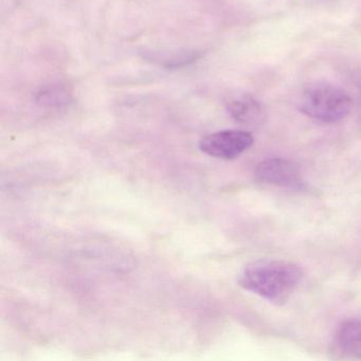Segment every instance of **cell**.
<instances>
[{
  "label": "cell",
  "instance_id": "obj_6",
  "mask_svg": "<svg viewBox=\"0 0 361 361\" xmlns=\"http://www.w3.org/2000/svg\"><path fill=\"white\" fill-rule=\"evenodd\" d=\"M336 343L342 354L361 359V319H350L338 327Z\"/></svg>",
  "mask_w": 361,
  "mask_h": 361
},
{
  "label": "cell",
  "instance_id": "obj_1",
  "mask_svg": "<svg viewBox=\"0 0 361 361\" xmlns=\"http://www.w3.org/2000/svg\"><path fill=\"white\" fill-rule=\"evenodd\" d=\"M303 279V271L291 262L259 259L249 264L240 276L243 288L274 304H284Z\"/></svg>",
  "mask_w": 361,
  "mask_h": 361
},
{
  "label": "cell",
  "instance_id": "obj_3",
  "mask_svg": "<svg viewBox=\"0 0 361 361\" xmlns=\"http://www.w3.org/2000/svg\"><path fill=\"white\" fill-rule=\"evenodd\" d=\"M253 142L255 139L252 135L246 130H221L202 138L200 142V149L202 153L211 157L233 160L252 147Z\"/></svg>",
  "mask_w": 361,
  "mask_h": 361
},
{
  "label": "cell",
  "instance_id": "obj_5",
  "mask_svg": "<svg viewBox=\"0 0 361 361\" xmlns=\"http://www.w3.org/2000/svg\"><path fill=\"white\" fill-rule=\"evenodd\" d=\"M228 113L238 123L259 126L266 119L263 105L248 94H238L227 103Z\"/></svg>",
  "mask_w": 361,
  "mask_h": 361
},
{
  "label": "cell",
  "instance_id": "obj_7",
  "mask_svg": "<svg viewBox=\"0 0 361 361\" xmlns=\"http://www.w3.org/2000/svg\"><path fill=\"white\" fill-rule=\"evenodd\" d=\"M39 99L44 104L60 105L66 102L67 92L59 87L48 88L39 94Z\"/></svg>",
  "mask_w": 361,
  "mask_h": 361
},
{
  "label": "cell",
  "instance_id": "obj_2",
  "mask_svg": "<svg viewBox=\"0 0 361 361\" xmlns=\"http://www.w3.org/2000/svg\"><path fill=\"white\" fill-rule=\"evenodd\" d=\"M353 101L345 90L327 82H314L302 92L299 109L304 115L324 123L345 119Z\"/></svg>",
  "mask_w": 361,
  "mask_h": 361
},
{
  "label": "cell",
  "instance_id": "obj_4",
  "mask_svg": "<svg viewBox=\"0 0 361 361\" xmlns=\"http://www.w3.org/2000/svg\"><path fill=\"white\" fill-rule=\"evenodd\" d=\"M255 177L257 181L265 185L299 190L305 187L300 166L282 158H271L257 164Z\"/></svg>",
  "mask_w": 361,
  "mask_h": 361
}]
</instances>
